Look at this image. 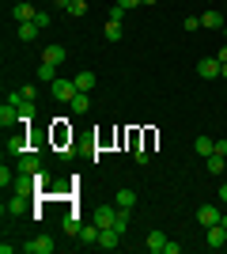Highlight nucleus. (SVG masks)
<instances>
[{"label": "nucleus", "instance_id": "obj_1", "mask_svg": "<svg viewBox=\"0 0 227 254\" xmlns=\"http://www.w3.org/2000/svg\"><path fill=\"white\" fill-rule=\"evenodd\" d=\"M34 99H38V87H19V91H11V103L19 106V114H23V122H31L34 118Z\"/></svg>", "mask_w": 227, "mask_h": 254}, {"label": "nucleus", "instance_id": "obj_2", "mask_svg": "<svg viewBox=\"0 0 227 254\" xmlns=\"http://www.w3.org/2000/svg\"><path fill=\"white\" fill-rule=\"evenodd\" d=\"M49 87H53V99H57V103H72L76 91H80V87H76V80H53Z\"/></svg>", "mask_w": 227, "mask_h": 254}, {"label": "nucleus", "instance_id": "obj_3", "mask_svg": "<svg viewBox=\"0 0 227 254\" xmlns=\"http://www.w3.org/2000/svg\"><path fill=\"white\" fill-rule=\"evenodd\" d=\"M201 27H208V31H224V27H227V11L208 8L205 15H201Z\"/></svg>", "mask_w": 227, "mask_h": 254}, {"label": "nucleus", "instance_id": "obj_4", "mask_svg": "<svg viewBox=\"0 0 227 254\" xmlns=\"http://www.w3.org/2000/svg\"><path fill=\"white\" fill-rule=\"evenodd\" d=\"M220 68H224L220 57H205V61H197V76H201V80H216Z\"/></svg>", "mask_w": 227, "mask_h": 254}, {"label": "nucleus", "instance_id": "obj_5", "mask_svg": "<svg viewBox=\"0 0 227 254\" xmlns=\"http://www.w3.org/2000/svg\"><path fill=\"white\" fill-rule=\"evenodd\" d=\"M19 122H23L19 106H15V103H11V99H8V103L0 106V126H4V129H11V126H19Z\"/></svg>", "mask_w": 227, "mask_h": 254}, {"label": "nucleus", "instance_id": "obj_6", "mask_svg": "<svg viewBox=\"0 0 227 254\" xmlns=\"http://www.w3.org/2000/svg\"><path fill=\"white\" fill-rule=\"evenodd\" d=\"M118 205H102V209H98L95 212V224H98V228H114V224H118Z\"/></svg>", "mask_w": 227, "mask_h": 254}, {"label": "nucleus", "instance_id": "obj_7", "mask_svg": "<svg viewBox=\"0 0 227 254\" xmlns=\"http://www.w3.org/2000/svg\"><path fill=\"white\" fill-rule=\"evenodd\" d=\"M23 251L27 254H53V239H49V235H38L31 243H23Z\"/></svg>", "mask_w": 227, "mask_h": 254}, {"label": "nucleus", "instance_id": "obj_8", "mask_svg": "<svg viewBox=\"0 0 227 254\" xmlns=\"http://www.w3.org/2000/svg\"><path fill=\"white\" fill-rule=\"evenodd\" d=\"M118 243H121V232H118V228H102V232H98V247H102V251H114Z\"/></svg>", "mask_w": 227, "mask_h": 254}, {"label": "nucleus", "instance_id": "obj_9", "mask_svg": "<svg viewBox=\"0 0 227 254\" xmlns=\"http://www.w3.org/2000/svg\"><path fill=\"white\" fill-rule=\"evenodd\" d=\"M220 216H224V212H220L216 205H201V209H197V220L205 224V228H212V224H220Z\"/></svg>", "mask_w": 227, "mask_h": 254}, {"label": "nucleus", "instance_id": "obj_10", "mask_svg": "<svg viewBox=\"0 0 227 254\" xmlns=\"http://www.w3.org/2000/svg\"><path fill=\"white\" fill-rule=\"evenodd\" d=\"M65 57H68V50H65V46H45V53H42V61L45 64H61V61H65Z\"/></svg>", "mask_w": 227, "mask_h": 254}, {"label": "nucleus", "instance_id": "obj_11", "mask_svg": "<svg viewBox=\"0 0 227 254\" xmlns=\"http://www.w3.org/2000/svg\"><path fill=\"white\" fill-rule=\"evenodd\" d=\"M34 171H42L38 156H34V152H23V156H19V175H34Z\"/></svg>", "mask_w": 227, "mask_h": 254}, {"label": "nucleus", "instance_id": "obj_12", "mask_svg": "<svg viewBox=\"0 0 227 254\" xmlns=\"http://www.w3.org/2000/svg\"><path fill=\"white\" fill-rule=\"evenodd\" d=\"M227 243V228H220V224H212V228H208V247H212V251H220V247Z\"/></svg>", "mask_w": 227, "mask_h": 254}, {"label": "nucleus", "instance_id": "obj_13", "mask_svg": "<svg viewBox=\"0 0 227 254\" xmlns=\"http://www.w3.org/2000/svg\"><path fill=\"white\" fill-rule=\"evenodd\" d=\"M193 152H197V156H212V152H216V140H212V137H197L193 140Z\"/></svg>", "mask_w": 227, "mask_h": 254}, {"label": "nucleus", "instance_id": "obj_14", "mask_svg": "<svg viewBox=\"0 0 227 254\" xmlns=\"http://www.w3.org/2000/svg\"><path fill=\"white\" fill-rule=\"evenodd\" d=\"M144 247H148L151 254H163V251H167V235H163V232H151V235H148V243H144Z\"/></svg>", "mask_w": 227, "mask_h": 254}, {"label": "nucleus", "instance_id": "obj_15", "mask_svg": "<svg viewBox=\"0 0 227 254\" xmlns=\"http://www.w3.org/2000/svg\"><path fill=\"white\" fill-rule=\"evenodd\" d=\"M11 15H15L19 23H31L34 15H38V8H34V4H15V11H11Z\"/></svg>", "mask_w": 227, "mask_h": 254}, {"label": "nucleus", "instance_id": "obj_16", "mask_svg": "<svg viewBox=\"0 0 227 254\" xmlns=\"http://www.w3.org/2000/svg\"><path fill=\"white\" fill-rule=\"evenodd\" d=\"M98 232H102L98 224H84V228H80V239H84V243H91V247H98Z\"/></svg>", "mask_w": 227, "mask_h": 254}, {"label": "nucleus", "instance_id": "obj_17", "mask_svg": "<svg viewBox=\"0 0 227 254\" xmlns=\"http://www.w3.org/2000/svg\"><path fill=\"white\" fill-rule=\"evenodd\" d=\"M95 84H98L95 72H87V68H84V72H76V87H80V91H91Z\"/></svg>", "mask_w": 227, "mask_h": 254}, {"label": "nucleus", "instance_id": "obj_18", "mask_svg": "<svg viewBox=\"0 0 227 254\" xmlns=\"http://www.w3.org/2000/svg\"><path fill=\"white\" fill-rule=\"evenodd\" d=\"M68 106H72V114H87V110H91V99H87V91H76V99H72Z\"/></svg>", "mask_w": 227, "mask_h": 254}, {"label": "nucleus", "instance_id": "obj_19", "mask_svg": "<svg viewBox=\"0 0 227 254\" xmlns=\"http://www.w3.org/2000/svg\"><path fill=\"white\" fill-rule=\"evenodd\" d=\"M38 31H42V27H38V23H19V38H23V42H34V38H38Z\"/></svg>", "mask_w": 227, "mask_h": 254}, {"label": "nucleus", "instance_id": "obj_20", "mask_svg": "<svg viewBox=\"0 0 227 254\" xmlns=\"http://www.w3.org/2000/svg\"><path fill=\"white\" fill-rule=\"evenodd\" d=\"M224 167H227V156L212 152V156H208V175H224Z\"/></svg>", "mask_w": 227, "mask_h": 254}, {"label": "nucleus", "instance_id": "obj_21", "mask_svg": "<svg viewBox=\"0 0 227 254\" xmlns=\"http://www.w3.org/2000/svg\"><path fill=\"white\" fill-rule=\"evenodd\" d=\"M114 205H118V209H133V205H136V193H133V190H118Z\"/></svg>", "mask_w": 227, "mask_h": 254}, {"label": "nucleus", "instance_id": "obj_22", "mask_svg": "<svg viewBox=\"0 0 227 254\" xmlns=\"http://www.w3.org/2000/svg\"><path fill=\"white\" fill-rule=\"evenodd\" d=\"M38 80H42V84H53V80H57V64H38Z\"/></svg>", "mask_w": 227, "mask_h": 254}, {"label": "nucleus", "instance_id": "obj_23", "mask_svg": "<svg viewBox=\"0 0 227 254\" xmlns=\"http://www.w3.org/2000/svg\"><path fill=\"white\" fill-rule=\"evenodd\" d=\"M106 38H110V42H121V38H125V27L114 23V19H106Z\"/></svg>", "mask_w": 227, "mask_h": 254}, {"label": "nucleus", "instance_id": "obj_24", "mask_svg": "<svg viewBox=\"0 0 227 254\" xmlns=\"http://www.w3.org/2000/svg\"><path fill=\"white\" fill-rule=\"evenodd\" d=\"M23 148H27L23 133H11V137H8V152H11V156H23Z\"/></svg>", "mask_w": 227, "mask_h": 254}, {"label": "nucleus", "instance_id": "obj_25", "mask_svg": "<svg viewBox=\"0 0 227 254\" xmlns=\"http://www.w3.org/2000/svg\"><path fill=\"white\" fill-rule=\"evenodd\" d=\"M23 201H27V197H19V193H15V197H11V201L4 205V216H8V220H11L15 212H23Z\"/></svg>", "mask_w": 227, "mask_h": 254}, {"label": "nucleus", "instance_id": "obj_26", "mask_svg": "<svg viewBox=\"0 0 227 254\" xmlns=\"http://www.w3.org/2000/svg\"><path fill=\"white\" fill-rule=\"evenodd\" d=\"M61 228H65V235H80V228H84V224H80V220L72 216V212H68L65 220H61Z\"/></svg>", "mask_w": 227, "mask_h": 254}, {"label": "nucleus", "instance_id": "obj_27", "mask_svg": "<svg viewBox=\"0 0 227 254\" xmlns=\"http://www.w3.org/2000/svg\"><path fill=\"white\" fill-rule=\"evenodd\" d=\"M114 228H118L121 235L129 232V209H121V212H118V224H114Z\"/></svg>", "mask_w": 227, "mask_h": 254}, {"label": "nucleus", "instance_id": "obj_28", "mask_svg": "<svg viewBox=\"0 0 227 254\" xmlns=\"http://www.w3.org/2000/svg\"><path fill=\"white\" fill-rule=\"evenodd\" d=\"M68 15H76V19H80V15H87V0H72V8H68Z\"/></svg>", "mask_w": 227, "mask_h": 254}, {"label": "nucleus", "instance_id": "obj_29", "mask_svg": "<svg viewBox=\"0 0 227 254\" xmlns=\"http://www.w3.org/2000/svg\"><path fill=\"white\" fill-rule=\"evenodd\" d=\"M8 182H15V175H11L8 163H4V167H0V186H8Z\"/></svg>", "mask_w": 227, "mask_h": 254}, {"label": "nucleus", "instance_id": "obj_30", "mask_svg": "<svg viewBox=\"0 0 227 254\" xmlns=\"http://www.w3.org/2000/svg\"><path fill=\"white\" fill-rule=\"evenodd\" d=\"M110 19L121 23V19H125V8H121V4H114V8H110Z\"/></svg>", "mask_w": 227, "mask_h": 254}, {"label": "nucleus", "instance_id": "obj_31", "mask_svg": "<svg viewBox=\"0 0 227 254\" xmlns=\"http://www.w3.org/2000/svg\"><path fill=\"white\" fill-rule=\"evenodd\" d=\"M53 8H61V11H68V8H72V0H53Z\"/></svg>", "mask_w": 227, "mask_h": 254}, {"label": "nucleus", "instance_id": "obj_32", "mask_svg": "<svg viewBox=\"0 0 227 254\" xmlns=\"http://www.w3.org/2000/svg\"><path fill=\"white\" fill-rule=\"evenodd\" d=\"M118 4H121V8H125V11H129V8H136L140 0H118Z\"/></svg>", "mask_w": 227, "mask_h": 254}, {"label": "nucleus", "instance_id": "obj_33", "mask_svg": "<svg viewBox=\"0 0 227 254\" xmlns=\"http://www.w3.org/2000/svg\"><path fill=\"white\" fill-rule=\"evenodd\" d=\"M216 57H220V61H224V64H227V46H224V50H220V53H216Z\"/></svg>", "mask_w": 227, "mask_h": 254}, {"label": "nucleus", "instance_id": "obj_34", "mask_svg": "<svg viewBox=\"0 0 227 254\" xmlns=\"http://www.w3.org/2000/svg\"><path fill=\"white\" fill-rule=\"evenodd\" d=\"M220 197H224V201H227V182H224V186H220Z\"/></svg>", "mask_w": 227, "mask_h": 254}, {"label": "nucleus", "instance_id": "obj_35", "mask_svg": "<svg viewBox=\"0 0 227 254\" xmlns=\"http://www.w3.org/2000/svg\"><path fill=\"white\" fill-rule=\"evenodd\" d=\"M220 76H224V80H227V64H224V68H220Z\"/></svg>", "mask_w": 227, "mask_h": 254}, {"label": "nucleus", "instance_id": "obj_36", "mask_svg": "<svg viewBox=\"0 0 227 254\" xmlns=\"http://www.w3.org/2000/svg\"><path fill=\"white\" fill-rule=\"evenodd\" d=\"M140 4H159V0H140Z\"/></svg>", "mask_w": 227, "mask_h": 254}, {"label": "nucleus", "instance_id": "obj_37", "mask_svg": "<svg viewBox=\"0 0 227 254\" xmlns=\"http://www.w3.org/2000/svg\"><path fill=\"white\" fill-rule=\"evenodd\" d=\"M224 34H227V27H224Z\"/></svg>", "mask_w": 227, "mask_h": 254}]
</instances>
